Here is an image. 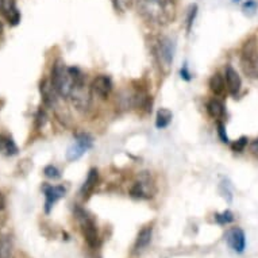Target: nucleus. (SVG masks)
<instances>
[{
	"instance_id": "nucleus-32",
	"label": "nucleus",
	"mask_w": 258,
	"mask_h": 258,
	"mask_svg": "<svg viewBox=\"0 0 258 258\" xmlns=\"http://www.w3.org/2000/svg\"><path fill=\"white\" fill-rule=\"evenodd\" d=\"M5 207H6V198L5 195L0 192V211H2V210H5Z\"/></svg>"
},
{
	"instance_id": "nucleus-34",
	"label": "nucleus",
	"mask_w": 258,
	"mask_h": 258,
	"mask_svg": "<svg viewBox=\"0 0 258 258\" xmlns=\"http://www.w3.org/2000/svg\"><path fill=\"white\" fill-rule=\"evenodd\" d=\"M0 229H2V223H0Z\"/></svg>"
},
{
	"instance_id": "nucleus-11",
	"label": "nucleus",
	"mask_w": 258,
	"mask_h": 258,
	"mask_svg": "<svg viewBox=\"0 0 258 258\" xmlns=\"http://www.w3.org/2000/svg\"><path fill=\"white\" fill-rule=\"evenodd\" d=\"M226 241L229 246L233 249V251L241 254L246 249V235L243 230L239 227H233L226 233Z\"/></svg>"
},
{
	"instance_id": "nucleus-24",
	"label": "nucleus",
	"mask_w": 258,
	"mask_h": 258,
	"mask_svg": "<svg viewBox=\"0 0 258 258\" xmlns=\"http://www.w3.org/2000/svg\"><path fill=\"white\" fill-rule=\"evenodd\" d=\"M43 174L45 177L50 178V180H58L61 177V172L57 166L54 165H46L43 168Z\"/></svg>"
},
{
	"instance_id": "nucleus-23",
	"label": "nucleus",
	"mask_w": 258,
	"mask_h": 258,
	"mask_svg": "<svg viewBox=\"0 0 258 258\" xmlns=\"http://www.w3.org/2000/svg\"><path fill=\"white\" fill-rule=\"evenodd\" d=\"M196 15H198V6L192 5L186 13V19H185V25H186V31L189 33L192 26H194V22L196 19Z\"/></svg>"
},
{
	"instance_id": "nucleus-12",
	"label": "nucleus",
	"mask_w": 258,
	"mask_h": 258,
	"mask_svg": "<svg viewBox=\"0 0 258 258\" xmlns=\"http://www.w3.org/2000/svg\"><path fill=\"white\" fill-rule=\"evenodd\" d=\"M224 80H226V88H227L230 95L238 96L241 92L242 80L237 71L231 65H227L224 69Z\"/></svg>"
},
{
	"instance_id": "nucleus-21",
	"label": "nucleus",
	"mask_w": 258,
	"mask_h": 258,
	"mask_svg": "<svg viewBox=\"0 0 258 258\" xmlns=\"http://www.w3.org/2000/svg\"><path fill=\"white\" fill-rule=\"evenodd\" d=\"M89 149L85 148L84 145L80 144V142H75V145H72L71 148L68 149L67 152V160L68 161H77L79 158L83 157L84 153L88 152Z\"/></svg>"
},
{
	"instance_id": "nucleus-28",
	"label": "nucleus",
	"mask_w": 258,
	"mask_h": 258,
	"mask_svg": "<svg viewBox=\"0 0 258 258\" xmlns=\"http://www.w3.org/2000/svg\"><path fill=\"white\" fill-rule=\"evenodd\" d=\"M218 136H219L220 141L223 142V144H230L229 136H227V133H226V127L222 122H218Z\"/></svg>"
},
{
	"instance_id": "nucleus-15",
	"label": "nucleus",
	"mask_w": 258,
	"mask_h": 258,
	"mask_svg": "<svg viewBox=\"0 0 258 258\" xmlns=\"http://www.w3.org/2000/svg\"><path fill=\"white\" fill-rule=\"evenodd\" d=\"M206 108H207L208 115H210L212 119H215L216 122H220V120L224 118V115H226L224 104L220 102L219 99L216 98L210 99L207 102V104H206Z\"/></svg>"
},
{
	"instance_id": "nucleus-31",
	"label": "nucleus",
	"mask_w": 258,
	"mask_h": 258,
	"mask_svg": "<svg viewBox=\"0 0 258 258\" xmlns=\"http://www.w3.org/2000/svg\"><path fill=\"white\" fill-rule=\"evenodd\" d=\"M180 75H181V79H184V80H186V81H189L190 79H192V77H190V73H189V71H188V67H186V65H184V67H182Z\"/></svg>"
},
{
	"instance_id": "nucleus-3",
	"label": "nucleus",
	"mask_w": 258,
	"mask_h": 258,
	"mask_svg": "<svg viewBox=\"0 0 258 258\" xmlns=\"http://www.w3.org/2000/svg\"><path fill=\"white\" fill-rule=\"evenodd\" d=\"M50 83L59 95V98L69 99L75 85V77L71 72V68H68L61 59H57L51 68Z\"/></svg>"
},
{
	"instance_id": "nucleus-30",
	"label": "nucleus",
	"mask_w": 258,
	"mask_h": 258,
	"mask_svg": "<svg viewBox=\"0 0 258 258\" xmlns=\"http://www.w3.org/2000/svg\"><path fill=\"white\" fill-rule=\"evenodd\" d=\"M257 9V3H255V0H246V3L243 5V10H247V11H251L254 13Z\"/></svg>"
},
{
	"instance_id": "nucleus-2",
	"label": "nucleus",
	"mask_w": 258,
	"mask_h": 258,
	"mask_svg": "<svg viewBox=\"0 0 258 258\" xmlns=\"http://www.w3.org/2000/svg\"><path fill=\"white\" fill-rule=\"evenodd\" d=\"M73 77H75V85H73L72 92H71V102H72L73 107L76 108L79 112H88L91 108V103H92V91L91 87L87 85L85 81L84 73L81 72L79 68H71Z\"/></svg>"
},
{
	"instance_id": "nucleus-17",
	"label": "nucleus",
	"mask_w": 258,
	"mask_h": 258,
	"mask_svg": "<svg viewBox=\"0 0 258 258\" xmlns=\"http://www.w3.org/2000/svg\"><path fill=\"white\" fill-rule=\"evenodd\" d=\"M153 237V229L150 226H146L144 229L141 230L138 235L136 238V243H134V251L136 253H141L142 250H145L150 245Z\"/></svg>"
},
{
	"instance_id": "nucleus-25",
	"label": "nucleus",
	"mask_w": 258,
	"mask_h": 258,
	"mask_svg": "<svg viewBox=\"0 0 258 258\" xmlns=\"http://www.w3.org/2000/svg\"><path fill=\"white\" fill-rule=\"evenodd\" d=\"M35 127L37 128H42L45 124H46L47 122V115H46V111L43 110V108H39L38 111H37V114H35Z\"/></svg>"
},
{
	"instance_id": "nucleus-18",
	"label": "nucleus",
	"mask_w": 258,
	"mask_h": 258,
	"mask_svg": "<svg viewBox=\"0 0 258 258\" xmlns=\"http://www.w3.org/2000/svg\"><path fill=\"white\" fill-rule=\"evenodd\" d=\"M208 87L215 96H222L226 91V80L224 76H222L220 73H214L208 81Z\"/></svg>"
},
{
	"instance_id": "nucleus-14",
	"label": "nucleus",
	"mask_w": 258,
	"mask_h": 258,
	"mask_svg": "<svg viewBox=\"0 0 258 258\" xmlns=\"http://www.w3.org/2000/svg\"><path fill=\"white\" fill-rule=\"evenodd\" d=\"M98 182H99L98 169H95V168L89 169L88 176H87V178H85L84 184L81 185V189H80L81 198H83V199H89L91 195L93 194L95 188H96V185H98Z\"/></svg>"
},
{
	"instance_id": "nucleus-20",
	"label": "nucleus",
	"mask_w": 258,
	"mask_h": 258,
	"mask_svg": "<svg viewBox=\"0 0 258 258\" xmlns=\"http://www.w3.org/2000/svg\"><path fill=\"white\" fill-rule=\"evenodd\" d=\"M0 258H14V242L10 235L0 238Z\"/></svg>"
},
{
	"instance_id": "nucleus-27",
	"label": "nucleus",
	"mask_w": 258,
	"mask_h": 258,
	"mask_svg": "<svg viewBox=\"0 0 258 258\" xmlns=\"http://www.w3.org/2000/svg\"><path fill=\"white\" fill-rule=\"evenodd\" d=\"M134 3V0H112V5H114L115 10L119 11H126L127 9H130Z\"/></svg>"
},
{
	"instance_id": "nucleus-13",
	"label": "nucleus",
	"mask_w": 258,
	"mask_h": 258,
	"mask_svg": "<svg viewBox=\"0 0 258 258\" xmlns=\"http://www.w3.org/2000/svg\"><path fill=\"white\" fill-rule=\"evenodd\" d=\"M0 14L5 17L6 21L9 22V25L17 26L21 23L22 15L15 0H3V6H2Z\"/></svg>"
},
{
	"instance_id": "nucleus-1",
	"label": "nucleus",
	"mask_w": 258,
	"mask_h": 258,
	"mask_svg": "<svg viewBox=\"0 0 258 258\" xmlns=\"http://www.w3.org/2000/svg\"><path fill=\"white\" fill-rule=\"evenodd\" d=\"M138 13L145 21L157 26H168L176 18L174 0H138Z\"/></svg>"
},
{
	"instance_id": "nucleus-10",
	"label": "nucleus",
	"mask_w": 258,
	"mask_h": 258,
	"mask_svg": "<svg viewBox=\"0 0 258 258\" xmlns=\"http://www.w3.org/2000/svg\"><path fill=\"white\" fill-rule=\"evenodd\" d=\"M39 92H41V96H42L43 104L46 107L54 110L55 107L59 104V95L57 93L54 87L51 85L50 80H46V79H45V80H42L39 83Z\"/></svg>"
},
{
	"instance_id": "nucleus-19",
	"label": "nucleus",
	"mask_w": 258,
	"mask_h": 258,
	"mask_svg": "<svg viewBox=\"0 0 258 258\" xmlns=\"http://www.w3.org/2000/svg\"><path fill=\"white\" fill-rule=\"evenodd\" d=\"M172 118H173L172 111L168 110V108H160V110L157 111L156 127L160 128V130L166 128L170 124V122H172Z\"/></svg>"
},
{
	"instance_id": "nucleus-6",
	"label": "nucleus",
	"mask_w": 258,
	"mask_h": 258,
	"mask_svg": "<svg viewBox=\"0 0 258 258\" xmlns=\"http://www.w3.org/2000/svg\"><path fill=\"white\" fill-rule=\"evenodd\" d=\"M153 54L157 58L160 67L165 72H168L170 68V65L173 62V55H174V43L169 37H157L153 41Z\"/></svg>"
},
{
	"instance_id": "nucleus-33",
	"label": "nucleus",
	"mask_w": 258,
	"mask_h": 258,
	"mask_svg": "<svg viewBox=\"0 0 258 258\" xmlns=\"http://www.w3.org/2000/svg\"><path fill=\"white\" fill-rule=\"evenodd\" d=\"M2 6H3V0H0V10H2Z\"/></svg>"
},
{
	"instance_id": "nucleus-7",
	"label": "nucleus",
	"mask_w": 258,
	"mask_h": 258,
	"mask_svg": "<svg viewBox=\"0 0 258 258\" xmlns=\"http://www.w3.org/2000/svg\"><path fill=\"white\" fill-rule=\"evenodd\" d=\"M154 194H156V186H154L152 178L146 172L138 176V180L130 188V196L134 199H152Z\"/></svg>"
},
{
	"instance_id": "nucleus-26",
	"label": "nucleus",
	"mask_w": 258,
	"mask_h": 258,
	"mask_svg": "<svg viewBox=\"0 0 258 258\" xmlns=\"http://www.w3.org/2000/svg\"><path fill=\"white\" fill-rule=\"evenodd\" d=\"M247 144H249V140H247V137H241L239 140H237L235 142H233V144H231V149H233L234 152L242 153L246 149Z\"/></svg>"
},
{
	"instance_id": "nucleus-22",
	"label": "nucleus",
	"mask_w": 258,
	"mask_h": 258,
	"mask_svg": "<svg viewBox=\"0 0 258 258\" xmlns=\"http://www.w3.org/2000/svg\"><path fill=\"white\" fill-rule=\"evenodd\" d=\"M215 220L216 223L220 224V226H226V224H230L233 223L234 222V214L231 211H223V212H218V214H215Z\"/></svg>"
},
{
	"instance_id": "nucleus-9",
	"label": "nucleus",
	"mask_w": 258,
	"mask_h": 258,
	"mask_svg": "<svg viewBox=\"0 0 258 258\" xmlns=\"http://www.w3.org/2000/svg\"><path fill=\"white\" fill-rule=\"evenodd\" d=\"M112 88H114L112 81L106 75H99V76H96L92 80V84H91V91H92L93 95H96L98 98L103 99V100L110 98Z\"/></svg>"
},
{
	"instance_id": "nucleus-8",
	"label": "nucleus",
	"mask_w": 258,
	"mask_h": 258,
	"mask_svg": "<svg viewBox=\"0 0 258 258\" xmlns=\"http://www.w3.org/2000/svg\"><path fill=\"white\" fill-rule=\"evenodd\" d=\"M43 195H45V212L50 214L54 207V204L59 199H62L67 194V188L63 185H51V184H43Z\"/></svg>"
},
{
	"instance_id": "nucleus-29",
	"label": "nucleus",
	"mask_w": 258,
	"mask_h": 258,
	"mask_svg": "<svg viewBox=\"0 0 258 258\" xmlns=\"http://www.w3.org/2000/svg\"><path fill=\"white\" fill-rule=\"evenodd\" d=\"M249 150L250 153H251V154H253V156L258 160V138H255V140H253L251 142H250Z\"/></svg>"
},
{
	"instance_id": "nucleus-16",
	"label": "nucleus",
	"mask_w": 258,
	"mask_h": 258,
	"mask_svg": "<svg viewBox=\"0 0 258 258\" xmlns=\"http://www.w3.org/2000/svg\"><path fill=\"white\" fill-rule=\"evenodd\" d=\"M19 149H18L15 141L9 134H0V154L6 157L17 156Z\"/></svg>"
},
{
	"instance_id": "nucleus-5",
	"label": "nucleus",
	"mask_w": 258,
	"mask_h": 258,
	"mask_svg": "<svg viewBox=\"0 0 258 258\" xmlns=\"http://www.w3.org/2000/svg\"><path fill=\"white\" fill-rule=\"evenodd\" d=\"M241 65L249 77H258V39L249 37L241 47Z\"/></svg>"
},
{
	"instance_id": "nucleus-4",
	"label": "nucleus",
	"mask_w": 258,
	"mask_h": 258,
	"mask_svg": "<svg viewBox=\"0 0 258 258\" xmlns=\"http://www.w3.org/2000/svg\"><path fill=\"white\" fill-rule=\"evenodd\" d=\"M73 212H75L77 222L80 224L81 233H83L87 245L91 249H98L100 246V234H99L98 224L95 222V218L87 210L79 207V206L75 207Z\"/></svg>"
}]
</instances>
